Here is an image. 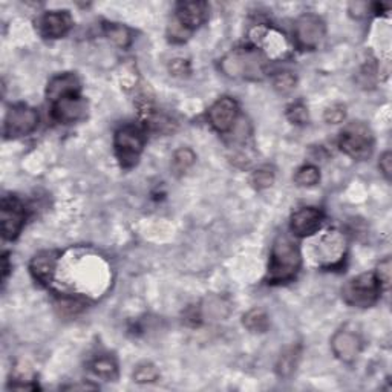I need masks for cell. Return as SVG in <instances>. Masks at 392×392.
Returning a JSON list of instances; mask_svg holds the SVG:
<instances>
[{
    "label": "cell",
    "instance_id": "cell-23",
    "mask_svg": "<svg viewBox=\"0 0 392 392\" xmlns=\"http://www.w3.org/2000/svg\"><path fill=\"white\" fill-rule=\"evenodd\" d=\"M133 381H137V383H154L159 379V371L158 368L154 365V363L150 362H142L140 365H137L135 371H133L132 374Z\"/></svg>",
    "mask_w": 392,
    "mask_h": 392
},
{
    "label": "cell",
    "instance_id": "cell-7",
    "mask_svg": "<svg viewBox=\"0 0 392 392\" xmlns=\"http://www.w3.org/2000/svg\"><path fill=\"white\" fill-rule=\"evenodd\" d=\"M327 34V25L318 14H302L294 25V40L301 50H315Z\"/></svg>",
    "mask_w": 392,
    "mask_h": 392
},
{
    "label": "cell",
    "instance_id": "cell-18",
    "mask_svg": "<svg viewBox=\"0 0 392 392\" xmlns=\"http://www.w3.org/2000/svg\"><path fill=\"white\" fill-rule=\"evenodd\" d=\"M299 360H301V347H298V345L286 347L281 352V356H279V359H277V363H276L277 376L282 379L293 376V372L299 365Z\"/></svg>",
    "mask_w": 392,
    "mask_h": 392
},
{
    "label": "cell",
    "instance_id": "cell-31",
    "mask_svg": "<svg viewBox=\"0 0 392 392\" xmlns=\"http://www.w3.org/2000/svg\"><path fill=\"white\" fill-rule=\"evenodd\" d=\"M169 71L172 75H175V77H186V75L190 74V65L184 59H175L170 62Z\"/></svg>",
    "mask_w": 392,
    "mask_h": 392
},
{
    "label": "cell",
    "instance_id": "cell-12",
    "mask_svg": "<svg viewBox=\"0 0 392 392\" xmlns=\"http://www.w3.org/2000/svg\"><path fill=\"white\" fill-rule=\"evenodd\" d=\"M323 223V213L315 207H303L294 212L290 221V228L294 236L308 237L319 232Z\"/></svg>",
    "mask_w": 392,
    "mask_h": 392
},
{
    "label": "cell",
    "instance_id": "cell-30",
    "mask_svg": "<svg viewBox=\"0 0 392 392\" xmlns=\"http://www.w3.org/2000/svg\"><path fill=\"white\" fill-rule=\"evenodd\" d=\"M189 34H190V31H187L186 28L177 21V18L169 26V39L174 43L186 42L189 39Z\"/></svg>",
    "mask_w": 392,
    "mask_h": 392
},
{
    "label": "cell",
    "instance_id": "cell-4",
    "mask_svg": "<svg viewBox=\"0 0 392 392\" xmlns=\"http://www.w3.org/2000/svg\"><path fill=\"white\" fill-rule=\"evenodd\" d=\"M145 133L133 124L120 128L113 137V147L123 169H132L138 164L140 157L145 150Z\"/></svg>",
    "mask_w": 392,
    "mask_h": 392
},
{
    "label": "cell",
    "instance_id": "cell-15",
    "mask_svg": "<svg viewBox=\"0 0 392 392\" xmlns=\"http://www.w3.org/2000/svg\"><path fill=\"white\" fill-rule=\"evenodd\" d=\"M55 252H42L33 257L30 264V271L34 279L42 285H50L52 282L54 273L59 264V257Z\"/></svg>",
    "mask_w": 392,
    "mask_h": 392
},
{
    "label": "cell",
    "instance_id": "cell-2",
    "mask_svg": "<svg viewBox=\"0 0 392 392\" xmlns=\"http://www.w3.org/2000/svg\"><path fill=\"white\" fill-rule=\"evenodd\" d=\"M219 68L230 79L257 82L265 77V59L257 50H233L223 57Z\"/></svg>",
    "mask_w": 392,
    "mask_h": 392
},
{
    "label": "cell",
    "instance_id": "cell-11",
    "mask_svg": "<svg viewBox=\"0 0 392 392\" xmlns=\"http://www.w3.org/2000/svg\"><path fill=\"white\" fill-rule=\"evenodd\" d=\"M331 349L340 362L352 363L362 351V339L354 331L339 330L331 339Z\"/></svg>",
    "mask_w": 392,
    "mask_h": 392
},
{
    "label": "cell",
    "instance_id": "cell-8",
    "mask_svg": "<svg viewBox=\"0 0 392 392\" xmlns=\"http://www.w3.org/2000/svg\"><path fill=\"white\" fill-rule=\"evenodd\" d=\"M88 100L80 94H72L52 101L51 116L60 124H74L88 117Z\"/></svg>",
    "mask_w": 392,
    "mask_h": 392
},
{
    "label": "cell",
    "instance_id": "cell-33",
    "mask_svg": "<svg viewBox=\"0 0 392 392\" xmlns=\"http://www.w3.org/2000/svg\"><path fill=\"white\" fill-rule=\"evenodd\" d=\"M369 8H371V5L366 2H352L349 5V13H351V16L360 18L369 11Z\"/></svg>",
    "mask_w": 392,
    "mask_h": 392
},
{
    "label": "cell",
    "instance_id": "cell-28",
    "mask_svg": "<svg viewBox=\"0 0 392 392\" xmlns=\"http://www.w3.org/2000/svg\"><path fill=\"white\" fill-rule=\"evenodd\" d=\"M286 117H289V120L293 124H298V126H303V124H307L310 120L308 109L303 103L291 104V106L286 109Z\"/></svg>",
    "mask_w": 392,
    "mask_h": 392
},
{
    "label": "cell",
    "instance_id": "cell-13",
    "mask_svg": "<svg viewBox=\"0 0 392 392\" xmlns=\"http://www.w3.org/2000/svg\"><path fill=\"white\" fill-rule=\"evenodd\" d=\"M74 25L69 11H47L39 21V31L46 39H62Z\"/></svg>",
    "mask_w": 392,
    "mask_h": 392
},
{
    "label": "cell",
    "instance_id": "cell-20",
    "mask_svg": "<svg viewBox=\"0 0 392 392\" xmlns=\"http://www.w3.org/2000/svg\"><path fill=\"white\" fill-rule=\"evenodd\" d=\"M104 34L108 39L121 50H126L132 45V33L128 26L121 23H104Z\"/></svg>",
    "mask_w": 392,
    "mask_h": 392
},
{
    "label": "cell",
    "instance_id": "cell-6",
    "mask_svg": "<svg viewBox=\"0 0 392 392\" xmlns=\"http://www.w3.org/2000/svg\"><path fill=\"white\" fill-rule=\"evenodd\" d=\"M39 112L28 104H16L6 112L4 133L6 138H22L33 133L39 126Z\"/></svg>",
    "mask_w": 392,
    "mask_h": 392
},
{
    "label": "cell",
    "instance_id": "cell-24",
    "mask_svg": "<svg viewBox=\"0 0 392 392\" xmlns=\"http://www.w3.org/2000/svg\"><path fill=\"white\" fill-rule=\"evenodd\" d=\"M320 181V172L313 164H305L298 169L294 175V183L299 187H313Z\"/></svg>",
    "mask_w": 392,
    "mask_h": 392
},
{
    "label": "cell",
    "instance_id": "cell-9",
    "mask_svg": "<svg viewBox=\"0 0 392 392\" xmlns=\"http://www.w3.org/2000/svg\"><path fill=\"white\" fill-rule=\"evenodd\" d=\"M25 208L17 198L4 196L0 206V230L6 241H14L25 225Z\"/></svg>",
    "mask_w": 392,
    "mask_h": 392
},
{
    "label": "cell",
    "instance_id": "cell-34",
    "mask_svg": "<svg viewBox=\"0 0 392 392\" xmlns=\"http://www.w3.org/2000/svg\"><path fill=\"white\" fill-rule=\"evenodd\" d=\"M8 274H9V261H8V254H4V257H2V279H4V284L8 279Z\"/></svg>",
    "mask_w": 392,
    "mask_h": 392
},
{
    "label": "cell",
    "instance_id": "cell-27",
    "mask_svg": "<svg viewBox=\"0 0 392 392\" xmlns=\"http://www.w3.org/2000/svg\"><path fill=\"white\" fill-rule=\"evenodd\" d=\"M374 276H376V279H377L381 290H389L391 289V276H392L391 257H385L383 261L379 262Z\"/></svg>",
    "mask_w": 392,
    "mask_h": 392
},
{
    "label": "cell",
    "instance_id": "cell-5",
    "mask_svg": "<svg viewBox=\"0 0 392 392\" xmlns=\"http://www.w3.org/2000/svg\"><path fill=\"white\" fill-rule=\"evenodd\" d=\"M380 291L374 273H363L343 285L342 298L351 307L369 308L379 301Z\"/></svg>",
    "mask_w": 392,
    "mask_h": 392
},
{
    "label": "cell",
    "instance_id": "cell-16",
    "mask_svg": "<svg viewBox=\"0 0 392 392\" xmlns=\"http://www.w3.org/2000/svg\"><path fill=\"white\" fill-rule=\"evenodd\" d=\"M72 94H80V80L77 75L72 72L55 75V77L47 83L46 97L51 103Z\"/></svg>",
    "mask_w": 392,
    "mask_h": 392
},
{
    "label": "cell",
    "instance_id": "cell-14",
    "mask_svg": "<svg viewBox=\"0 0 392 392\" xmlns=\"http://www.w3.org/2000/svg\"><path fill=\"white\" fill-rule=\"evenodd\" d=\"M207 17L208 5L206 2H181L177 5L175 18L190 33L203 25Z\"/></svg>",
    "mask_w": 392,
    "mask_h": 392
},
{
    "label": "cell",
    "instance_id": "cell-21",
    "mask_svg": "<svg viewBox=\"0 0 392 392\" xmlns=\"http://www.w3.org/2000/svg\"><path fill=\"white\" fill-rule=\"evenodd\" d=\"M244 327L252 332H265L270 328V319L262 308H253L244 314Z\"/></svg>",
    "mask_w": 392,
    "mask_h": 392
},
{
    "label": "cell",
    "instance_id": "cell-26",
    "mask_svg": "<svg viewBox=\"0 0 392 392\" xmlns=\"http://www.w3.org/2000/svg\"><path fill=\"white\" fill-rule=\"evenodd\" d=\"M274 183V172L270 167L257 169L252 175V184L256 190H265Z\"/></svg>",
    "mask_w": 392,
    "mask_h": 392
},
{
    "label": "cell",
    "instance_id": "cell-25",
    "mask_svg": "<svg viewBox=\"0 0 392 392\" xmlns=\"http://www.w3.org/2000/svg\"><path fill=\"white\" fill-rule=\"evenodd\" d=\"M296 84H298V79L293 72L282 71L274 74L273 88L279 94H290L296 88Z\"/></svg>",
    "mask_w": 392,
    "mask_h": 392
},
{
    "label": "cell",
    "instance_id": "cell-17",
    "mask_svg": "<svg viewBox=\"0 0 392 392\" xmlns=\"http://www.w3.org/2000/svg\"><path fill=\"white\" fill-rule=\"evenodd\" d=\"M345 254V239L337 232L325 235L318 247V256L323 261L337 262Z\"/></svg>",
    "mask_w": 392,
    "mask_h": 392
},
{
    "label": "cell",
    "instance_id": "cell-22",
    "mask_svg": "<svg viewBox=\"0 0 392 392\" xmlns=\"http://www.w3.org/2000/svg\"><path fill=\"white\" fill-rule=\"evenodd\" d=\"M195 161H196V155L192 149L181 147L175 152L174 158H172V169H174L177 175L186 174V172L195 164Z\"/></svg>",
    "mask_w": 392,
    "mask_h": 392
},
{
    "label": "cell",
    "instance_id": "cell-3",
    "mask_svg": "<svg viewBox=\"0 0 392 392\" xmlns=\"http://www.w3.org/2000/svg\"><path fill=\"white\" fill-rule=\"evenodd\" d=\"M339 147L354 159H366L374 150V135L365 123L352 121L340 132Z\"/></svg>",
    "mask_w": 392,
    "mask_h": 392
},
{
    "label": "cell",
    "instance_id": "cell-1",
    "mask_svg": "<svg viewBox=\"0 0 392 392\" xmlns=\"http://www.w3.org/2000/svg\"><path fill=\"white\" fill-rule=\"evenodd\" d=\"M302 267V254L298 244L286 235L276 237L271 248L269 274V284H286L298 276Z\"/></svg>",
    "mask_w": 392,
    "mask_h": 392
},
{
    "label": "cell",
    "instance_id": "cell-29",
    "mask_svg": "<svg viewBox=\"0 0 392 392\" xmlns=\"http://www.w3.org/2000/svg\"><path fill=\"white\" fill-rule=\"evenodd\" d=\"M323 118L328 124L343 123L347 118V106H345V104H340V103L331 104V106L327 108V111H325Z\"/></svg>",
    "mask_w": 392,
    "mask_h": 392
},
{
    "label": "cell",
    "instance_id": "cell-32",
    "mask_svg": "<svg viewBox=\"0 0 392 392\" xmlns=\"http://www.w3.org/2000/svg\"><path fill=\"white\" fill-rule=\"evenodd\" d=\"M379 169H380V172H381V174H383V177L386 179H391V174H392V154H391L389 150L385 152V154L380 157Z\"/></svg>",
    "mask_w": 392,
    "mask_h": 392
},
{
    "label": "cell",
    "instance_id": "cell-19",
    "mask_svg": "<svg viewBox=\"0 0 392 392\" xmlns=\"http://www.w3.org/2000/svg\"><path fill=\"white\" fill-rule=\"evenodd\" d=\"M91 369L97 377L103 380H117L118 379V365L111 356H100L94 359L91 363Z\"/></svg>",
    "mask_w": 392,
    "mask_h": 392
},
{
    "label": "cell",
    "instance_id": "cell-10",
    "mask_svg": "<svg viewBox=\"0 0 392 392\" xmlns=\"http://www.w3.org/2000/svg\"><path fill=\"white\" fill-rule=\"evenodd\" d=\"M239 117L237 103L230 97H223L216 100L207 111V120L216 132H230Z\"/></svg>",
    "mask_w": 392,
    "mask_h": 392
}]
</instances>
